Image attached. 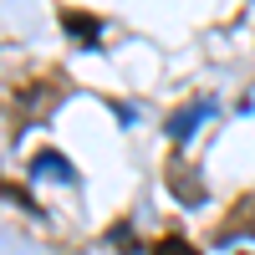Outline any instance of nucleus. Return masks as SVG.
<instances>
[{"label":"nucleus","instance_id":"f257e3e1","mask_svg":"<svg viewBox=\"0 0 255 255\" xmlns=\"http://www.w3.org/2000/svg\"><path fill=\"white\" fill-rule=\"evenodd\" d=\"M215 113V102H194V108H179L174 118H168V138L174 143H189V133H194V128Z\"/></svg>","mask_w":255,"mask_h":255},{"label":"nucleus","instance_id":"f03ea898","mask_svg":"<svg viewBox=\"0 0 255 255\" xmlns=\"http://www.w3.org/2000/svg\"><path fill=\"white\" fill-rule=\"evenodd\" d=\"M61 26H67L77 41H87V46L102 36V20H97V15H87V10H67V15H61Z\"/></svg>","mask_w":255,"mask_h":255},{"label":"nucleus","instance_id":"7ed1b4c3","mask_svg":"<svg viewBox=\"0 0 255 255\" xmlns=\"http://www.w3.org/2000/svg\"><path fill=\"white\" fill-rule=\"evenodd\" d=\"M31 174H61V179H77V168L61 158V153H41V158L31 163Z\"/></svg>","mask_w":255,"mask_h":255},{"label":"nucleus","instance_id":"20e7f679","mask_svg":"<svg viewBox=\"0 0 255 255\" xmlns=\"http://www.w3.org/2000/svg\"><path fill=\"white\" fill-rule=\"evenodd\" d=\"M153 255H199V250H194V245H189L184 235H163V240L153 245Z\"/></svg>","mask_w":255,"mask_h":255}]
</instances>
